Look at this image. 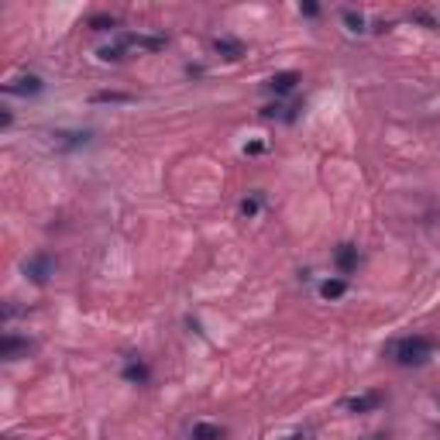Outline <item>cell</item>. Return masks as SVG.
I'll use <instances>...</instances> for the list:
<instances>
[{"mask_svg":"<svg viewBox=\"0 0 440 440\" xmlns=\"http://www.w3.org/2000/svg\"><path fill=\"white\" fill-rule=\"evenodd\" d=\"M437 351V344H434V337H423V334H409V337H399L389 344V358L402 365V368H419V365H427L430 358Z\"/></svg>","mask_w":440,"mask_h":440,"instance_id":"obj_1","label":"cell"},{"mask_svg":"<svg viewBox=\"0 0 440 440\" xmlns=\"http://www.w3.org/2000/svg\"><path fill=\"white\" fill-rule=\"evenodd\" d=\"M52 272H55V258H52V255H31V258L24 262V275H28L35 286H45Z\"/></svg>","mask_w":440,"mask_h":440,"instance_id":"obj_2","label":"cell"},{"mask_svg":"<svg viewBox=\"0 0 440 440\" xmlns=\"http://www.w3.org/2000/svg\"><path fill=\"white\" fill-rule=\"evenodd\" d=\"M385 402V392H361V396H351V399H344V409H351V413H375L378 406Z\"/></svg>","mask_w":440,"mask_h":440,"instance_id":"obj_3","label":"cell"},{"mask_svg":"<svg viewBox=\"0 0 440 440\" xmlns=\"http://www.w3.org/2000/svg\"><path fill=\"white\" fill-rule=\"evenodd\" d=\"M296 83H299V72L286 69V72H275V76L265 83V89H268V93H275V97H286V93L296 89Z\"/></svg>","mask_w":440,"mask_h":440,"instance_id":"obj_4","label":"cell"},{"mask_svg":"<svg viewBox=\"0 0 440 440\" xmlns=\"http://www.w3.org/2000/svg\"><path fill=\"white\" fill-rule=\"evenodd\" d=\"M121 375L131 382V385H145L148 378H152V372H148V365L141 361V358H124V368H121Z\"/></svg>","mask_w":440,"mask_h":440,"instance_id":"obj_5","label":"cell"},{"mask_svg":"<svg viewBox=\"0 0 440 440\" xmlns=\"http://www.w3.org/2000/svg\"><path fill=\"white\" fill-rule=\"evenodd\" d=\"M121 42L128 45V48H145V52H162L169 45L162 35H124Z\"/></svg>","mask_w":440,"mask_h":440,"instance_id":"obj_6","label":"cell"},{"mask_svg":"<svg viewBox=\"0 0 440 440\" xmlns=\"http://www.w3.org/2000/svg\"><path fill=\"white\" fill-rule=\"evenodd\" d=\"M4 89H7V93H21V97H35V93H42V79L28 72V76H14Z\"/></svg>","mask_w":440,"mask_h":440,"instance_id":"obj_7","label":"cell"},{"mask_svg":"<svg viewBox=\"0 0 440 440\" xmlns=\"http://www.w3.org/2000/svg\"><path fill=\"white\" fill-rule=\"evenodd\" d=\"M334 265H337L344 275H351L354 268H358V248H354V244H341V248L334 251Z\"/></svg>","mask_w":440,"mask_h":440,"instance_id":"obj_8","label":"cell"},{"mask_svg":"<svg viewBox=\"0 0 440 440\" xmlns=\"http://www.w3.org/2000/svg\"><path fill=\"white\" fill-rule=\"evenodd\" d=\"M28 348H31V341H28V337H18V334H11V330H7V334H4V341H0V354H4L7 361H11V358H18L21 351H28Z\"/></svg>","mask_w":440,"mask_h":440,"instance_id":"obj_9","label":"cell"},{"mask_svg":"<svg viewBox=\"0 0 440 440\" xmlns=\"http://www.w3.org/2000/svg\"><path fill=\"white\" fill-rule=\"evenodd\" d=\"M214 48H217L224 59H231V62L244 55V45L238 42V38H231V35H220V38H214Z\"/></svg>","mask_w":440,"mask_h":440,"instance_id":"obj_10","label":"cell"},{"mask_svg":"<svg viewBox=\"0 0 440 440\" xmlns=\"http://www.w3.org/2000/svg\"><path fill=\"white\" fill-rule=\"evenodd\" d=\"M227 434H224V427H217V423H197L193 427V440H224Z\"/></svg>","mask_w":440,"mask_h":440,"instance_id":"obj_11","label":"cell"},{"mask_svg":"<svg viewBox=\"0 0 440 440\" xmlns=\"http://www.w3.org/2000/svg\"><path fill=\"white\" fill-rule=\"evenodd\" d=\"M348 292V282L344 279H327V282H320V296L324 299H341Z\"/></svg>","mask_w":440,"mask_h":440,"instance_id":"obj_12","label":"cell"},{"mask_svg":"<svg viewBox=\"0 0 440 440\" xmlns=\"http://www.w3.org/2000/svg\"><path fill=\"white\" fill-rule=\"evenodd\" d=\"M124 48H128L124 42H121V45H107V48H100V59H104V62H121V59H124Z\"/></svg>","mask_w":440,"mask_h":440,"instance_id":"obj_13","label":"cell"},{"mask_svg":"<svg viewBox=\"0 0 440 440\" xmlns=\"http://www.w3.org/2000/svg\"><path fill=\"white\" fill-rule=\"evenodd\" d=\"M344 24H348V31H354V35L365 31V18H361L358 11H344Z\"/></svg>","mask_w":440,"mask_h":440,"instance_id":"obj_14","label":"cell"},{"mask_svg":"<svg viewBox=\"0 0 440 440\" xmlns=\"http://www.w3.org/2000/svg\"><path fill=\"white\" fill-rule=\"evenodd\" d=\"M258 210H262V197L255 193V197H248V199H241V214L244 217H258Z\"/></svg>","mask_w":440,"mask_h":440,"instance_id":"obj_15","label":"cell"},{"mask_svg":"<svg viewBox=\"0 0 440 440\" xmlns=\"http://www.w3.org/2000/svg\"><path fill=\"white\" fill-rule=\"evenodd\" d=\"M114 18H93V21H89V28H93V31H110V28H114Z\"/></svg>","mask_w":440,"mask_h":440,"instance_id":"obj_16","label":"cell"},{"mask_svg":"<svg viewBox=\"0 0 440 440\" xmlns=\"http://www.w3.org/2000/svg\"><path fill=\"white\" fill-rule=\"evenodd\" d=\"M262 148H265L262 141H255V145H248V148H244V152H248V155H258V152H262Z\"/></svg>","mask_w":440,"mask_h":440,"instance_id":"obj_17","label":"cell"},{"mask_svg":"<svg viewBox=\"0 0 440 440\" xmlns=\"http://www.w3.org/2000/svg\"><path fill=\"white\" fill-rule=\"evenodd\" d=\"M286 440H307V434H292V437H286Z\"/></svg>","mask_w":440,"mask_h":440,"instance_id":"obj_18","label":"cell"}]
</instances>
